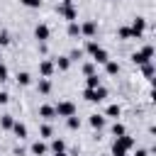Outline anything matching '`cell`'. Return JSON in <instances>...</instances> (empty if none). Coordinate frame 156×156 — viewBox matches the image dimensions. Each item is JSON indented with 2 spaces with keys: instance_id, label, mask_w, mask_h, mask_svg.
Instances as JSON below:
<instances>
[{
  "instance_id": "obj_7",
  "label": "cell",
  "mask_w": 156,
  "mask_h": 156,
  "mask_svg": "<svg viewBox=\"0 0 156 156\" xmlns=\"http://www.w3.org/2000/svg\"><path fill=\"white\" fill-rule=\"evenodd\" d=\"M54 71H56L54 61H49V58L39 61V76H41V78H51V76H54Z\"/></svg>"
},
{
  "instance_id": "obj_20",
  "label": "cell",
  "mask_w": 156,
  "mask_h": 156,
  "mask_svg": "<svg viewBox=\"0 0 156 156\" xmlns=\"http://www.w3.org/2000/svg\"><path fill=\"white\" fill-rule=\"evenodd\" d=\"M105 73H107V76H117V73H119V63H117V61H107V63H105Z\"/></svg>"
},
{
  "instance_id": "obj_37",
  "label": "cell",
  "mask_w": 156,
  "mask_h": 156,
  "mask_svg": "<svg viewBox=\"0 0 156 156\" xmlns=\"http://www.w3.org/2000/svg\"><path fill=\"white\" fill-rule=\"evenodd\" d=\"M112 156H127V151H122V149H112Z\"/></svg>"
},
{
  "instance_id": "obj_22",
  "label": "cell",
  "mask_w": 156,
  "mask_h": 156,
  "mask_svg": "<svg viewBox=\"0 0 156 156\" xmlns=\"http://www.w3.org/2000/svg\"><path fill=\"white\" fill-rule=\"evenodd\" d=\"M98 85H102V83H100V78H98V73L85 76V88H98Z\"/></svg>"
},
{
  "instance_id": "obj_4",
  "label": "cell",
  "mask_w": 156,
  "mask_h": 156,
  "mask_svg": "<svg viewBox=\"0 0 156 156\" xmlns=\"http://www.w3.org/2000/svg\"><path fill=\"white\" fill-rule=\"evenodd\" d=\"M56 12H58V17H63L66 22H76V20H78V10H76L73 5H56Z\"/></svg>"
},
{
  "instance_id": "obj_1",
  "label": "cell",
  "mask_w": 156,
  "mask_h": 156,
  "mask_svg": "<svg viewBox=\"0 0 156 156\" xmlns=\"http://www.w3.org/2000/svg\"><path fill=\"white\" fill-rule=\"evenodd\" d=\"M83 98H85L88 102H102V100L107 98V88H105V85H98V88H85V90H83Z\"/></svg>"
},
{
  "instance_id": "obj_39",
  "label": "cell",
  "mask_w": 156,
  "mask_h": 156,
  "mask_svg": "<svg viewBox=\"0 0 156 156\" xmlns=\"http://www.w3.org/2000/svg\"><path fill=\"white\" fill-rule=\"evenodd\" d=\"M61 5H73V0H61Z\"/></svg>"
},
{
  "instance_id": "obj_18",
  "label": "cell",
  "mask_w": 156,
  "mask_h": 156,
  "mask_svg": "<svg viewBox=\"0 0 156 156\" xmlns=\"http://www.w3.org/2000/svg\"><path fill=\"white\" fill-rule=\"evenodd\" d=\"M66 34H68L71 39L80 37V24H78V22H68V29H66Z\"/></svg>"
},
{
  "instance_id": "obj_9",
  "label": "cell",
  "mask_w": 156,
  "mask_h": 156,
  "mask_svg": "<svg viewBox=\"0 0 156 156\" xmlns=\"http://www.w3.org/2000/svg\"><path fill=\"white\" fill-rule=\"evenodd\" d=\"M90 56H93V63H102V66H105V63H107V61H110V56H107V51H105V49H102V46H100V49H98V51H93V54H90Z\"/></svg>"
},
{
  "instance_id": "obj_23",
  "label": "cell",
  "mask_w": 156,
  "mask_h": 156,
  "mask_svg": "<svg viewBox=\"0 0 156 156\" xmlns=\"http://www.w3.org/2000/svg\"><path fill=\"white\" fill-rule=\"evenodd\" d=\"M51 151H54V154L66 151V141H63V139H51Z\"/></svg>"
},
{
  "instance_id": "obj_21",
  "label": "cell",
  "mask_w": 156,
  "mask_h": 156,
  "mask_svg": "<svg viewBox=\"0 0 156 156\" xmlns=\"http://www.w3.org/2000/svg\"><path fill=\"white\" fill-rule=\"evenodd\" d=\"M12 124H15V117L12 115H0V127L2 129H12Z\"/></svg>"
},
{
  "instance_id": "obj_17",
  "label": "cell",
  "mask_w": 156,
  "mask_h": 156,
  "mask_svg": "<svg viewBox=\"0 0 156 156\" xmlns=\"http://www.w3.org/2000/svg\"><path fill=\"white\" fill-rule=\"evenodd\" d=\"M119 115H122V107H119L117 102H112V105H107V110H105V117H115V119H117Z\"/></svg>"
},
{
  "instance_id": "obj_5",
  "label": "cell",
  "mask_w": 156,
  "mask_h": 156,
  "mask_svg": "<svg viewBox=\"0 0 156 156\" xmlns=\"http://www.w3.org/2000/svg\"><path fill=\"white\" fill-rule=\"evenodd\" d=\"M49 37H51V29H49V24L39 22V24L34 27V39H37L39 44H46V41H49Z\"/></svg>"
},
{
  "instance_id": "obj_19",
  "label": "cell",
  "mask_w": 156,
  "mask_h": 156,
  "mask_svg": "<svg viewBox=\"0 0 156 156\" xmlns=\"http://www.w3.org/2000/svg\"><path fill=\"white\" fill-rule=\"evenodd\" d=\"M141 73H144V78H149V80L154 83V73H156V68H154V63H151V61L141 66Z\"/></svg>"
},
{
  "instance_id": "obj_3",
  "label": "cell",
  "mask_w": 156,
  "mask_h": 156,
  "mask_svg": "<svg viewBox=\"0 0 156 156\" xmlns=\"http://www.w3.org/2000/svg\"><path fill=\"white\" fill-rule=\"evenodd\" d=\"M54 112H56V117H71V115H76V105L71 100H61L58 105H54Z\"/></svg>"
},
{
  "instance_id": "obj_15",
  "label": "cell",
  "mask_w": 156,
  "mask_h": 156,
  "mask_svg": "<svg viewBox=\"0 0 156 156\" xmlns=\"http://www.w3.org/2000/svg\"><path fill=\"white\" fill-rule=\"evenodd\" d=\"M149 61H151V58H146L144 51H134V54H132V63H134V66H144V63H149Z\"/></svg>"
},
{
  "instance_id": "obj_14",
  "label": "cell",
  "mask_w": 156,
  "mask_h": 156,
  "mask_svg": "<svg viewBox=\"0 0 156 156\" xmlns=\"http://www.w3.org/2000/svg\"><path fill=\"white\" fill-rule=\"evenodd\" d=\"M10 132H15V136H17V139H24V136H27V124H22V122H15Z\"/></svg>"
},
{
  "instance_id": "obj_27",
  "label": "cell",
  "mask_w": 156,
  "mask_h": 156,
  "mask_svg": "<svg viewBox=\"0 0 156 156\" xmlns=\"http://www.w3.org/2000/svg\"><path fill=\"white\" fill-rule=\"evenodd\" d=\"M39 134H41V139H51V134H54L51 124H41V127H39Z\"/></svg>"
},
{
  "instance_id": "obj_26",
  "label": "cell",
  "mask_w": 156,
  "mask_h": 156,
  "mask_svg": "<svg viewBox=\"0 0 156 156\" xmlns=\"http://www.w3.org/2000/svg\"><path fill=\"white\" fill-rule=\"evenodd\" d=\"M66 124H68V129H80V119H78L76 115H71V117H66Z\"/></svg>"
},
{
  "instance_id": "obj_36",
  "label": "cell",
  "mask_w": 156,
  "mask_h": 156,
  "mask_svg": "<svg viewBox=\"0 0 156 156\" xmlns=\"http://www.w3.org/2000/svg\"><path fill=\"white\" fill-rule=\"evenodd\" d=\"M7 102H10V93L0 90V105H7Z\"/></svg>"
},
{
  "instance_id": "obj_11",
  "label": "cell",
  "mask_w": 156,
  "mask_h": 156,
  "mask_svg": "<svg viewBox=\"0 0 156 156\" xmlns=\"http://www.w3.org/2000/svg\"><path fill=\"white\" fill-rule=\"evenodd\" d=\"M29 151H32V154H34V156H44V154H46V151H49V146H46V144H44V141H41V139H39V141H34V144H32V146H29Z\"/></svg>"
},
{
  "instance_id": "obj_35",
  "label": "cell",
  "mask_w": 156,
  "mask_h": 156,
  "mask_svg": "<svg viewBox=\"0 0 156 156\" xmlns=\"http://www.w3.org/2000/svg\"><path fill=\"white\" fill-rule=\"evenodd\" d=\"M141 51H144V56H146V58H154V46H151V44H146Z\"/></svg>"
},
{
  "instance_id": "obj_2",
  "label": "cell",
  "mask_w": 156,
  "mask_h": 156,
  "mask_svg": "<svg viewBox=\"0 0 156 156\" xmlns=\"http://www.w3.org/2000/svg\"><path fill=\"white\" fill-rule=\"evenodd\" d=\"M134 144H136V141H134V136H129V134L124 132V134L115 136V141H112V149H122V151H127V154H129V151L134 149Z\"/></svg>"
},
{
  "instance_id": "obj_13",
  "label": "cell",
  "mask_w": 156,
  "mask_h": 156,
  "mask_svg": "<svg viewBox=\"0 0 156 156\" xmlns=\"http://www.w3.org/2000/svg\"><path fill=\"white\" fill-rule=\"evenodd\" d=\"M37 90H39L41 95H49V93H51V80H49V78H39Z\"/></svg>"
},
{
  "instance_id": "obj_12",
  "label": "cell",
  "mask_w": 156,
  "mask_h": 156,
  "mask_svg": "<svg viewBox=\"0 0 156 156\" xmlns=\"http://www.w3.org/2000/svg\"><path fill=\"white\" fill-rule=\"evenodd\" d=\"M39 117H44L46 122H49V119H54V117H56L54 105H41V107H39Z\"/></svg>"
},
{
  "instance_id": "obj_10",
  "label": "cell",
  "mask_w": 156,
  "mask_h": 156,
  "mask_svg": "<svg viewBox=\"0 0 156 156\" xmlns=\"http://www.w3.org/2000/svg\"><path fill=\"white\" fill-rule=\"evenodd\" d=\"M88 122H90V127H93V129H102L107 119H105V115H98V112H95V115H90V119H88Z\"/></svg>"
},
{
  "instance_id": "obj_32",
  "label": "cell",
  "mask_w": 156,
  "mask_h": 156,
  "mask_svg": "<svg viewBox=\"0 0 156 156\" xmlns=\"http://www.w3.org/2000/svg\"><path fill=\"white\" fill-rule=\"evenodd\" d=\"M7 44H10V34H7L5 29H0V49H2V46H7Z\"/></svg>"
},
{
  "instance_id": "obj_25",
  "label": "cell",
  "mask_w": 156,
  "mask_h": 156,
  "mask_svg": "<svg viewBox=\"0 0 156 156\" xmlns=\"http://www.w3.org/2000/svg\"><path fill=\"white\" fill-rule=\"evenodd\" d=\"M117 37H119L122 41H127V39H132V29H129V27H119V29H117Z\"/></svg>"
},
{
  "instance_id": "obj_24",
  "label": "cell",
  "mask_w": 156,
  "mask_h": 156,
  "mask_svg": "<svg viewBox=\"0 0 156 156\" xmlns=\"http://www.w3.org/2000/svg\"><path fill=\"white\" fill-rule=\"evenodd\" d=\"M29 83H32V76H29L27 71L17 73V85H29Z\"/></svg>"
},
{
  "instance_id": "obj_38",
  "label": "cell",
  "mask_w": 156,
  "mask_h": 156,
  "mask_svg": "<svg viewBox=\"0 0 156 156\" xmlns=\"http://www.w3.org/2000/svg\"><path fill=\"white\" fill-rule=\"evenodd\" d=\"M134 156H149V151H146V149H136V154H134Z\"/></svg>"
},
{
  "instance_id": "obj_29",
  "label": "cell",
  "mask_w": 156,
  "mask_h": 156,
  "mask_svg": "<svg viewBox=\"0 0 156 156\" xmlns=\"http://www.w3.org/2000/svg\"><path fill=\"white\" fill-rule=\"evenodd\" d=\"M24 7H32V10H37V7H41V0H20Z\"/></svg>"
},
{
  "instance_id": "obj_40",
  "label": "cell",
  "mask_w": 156,
  "mask_h": 156,
  "mask_svg": "<svg viewBox=\"0 0 156 156\" xmlns=\"http://www.w3.org/2000/svg\"><path fill=\"white\" fill-rule=\"evenodd\" d=\"M0 58H2V56H0Z\"/></svg>"
},
{
  "instance_id": "obj_6",
  "label": "cell",
  "mask_w": 156,
  "mask_h": 156,
  "mask_svg": "<svg viewBox=\"0 0 156 156\" xmlns=\"http://www.w3.org/2000/svg\"><path fill=\"white\" fill-rule=\"evenodd\" d=\"M132 39H141L144 37V29H146V20L144 17H134V22H132Z\"/></svg>"
},
{
  "instance_id": "obj_28",
  "label": "cell",
  "mask_w": 156,
  "mask_h": 156,
  "mask_svg": "<svg viewBox=\"0 0 156 156\" xmlns=\"http://www.w3.org/2000/svg\"><path fill=\"white\" fill-rule=\"evenodd\" d=\"M124 132H127V129H124L122 122H115V124H112V136H119V134H124Z\"/></svg>"
},
{
  "instance_id": "obj_16",
  "label": "cell",
  "mask_w": 156,
  "mask_h": 156,
  "mask_svg": "<svg viewBox=\"0 0 156 156\" xmlns=\"http://www.w3.org/2000/svg\"><path fill=\"white\" fill-rule=\"evenodd\" d=\"M54 66H56L58 71H68V68H71V58H68V56H58V58L54 61Z\"/></svg>"
},
{
  "instance_id": "obj_34",
  "label": "cell",
  "mask_w": 156,
  "mask_h": 156,
  "mask_svg": "<svg viewBox=\"0 0 156 156\" xmlns=\"http://www.w3.org/2000/svg\"><path fill=\"white\" fill-rule=\"evenodd\" d=\"M80 56H83V51H80V49H73V51L68 54V58H71V61H78Z\"/></svg>"
},
{
  "instance_id": "obj_30",
  "label": "cell",
  "mask_w": 156,
  "mask_h": 156,
  "mask_svg": "<svg viewBox=\"0 0 156 156\" xmlns=\"http://www.w3.org/2000/svg\"><path fill=\"white\" fill-rule=\"evenodd\" d=\"M98 49H100V44H98V41H93V39H88V44H85V51H88V54H93V51H98Z\"/></svg>"
},
{
  "instance_id": "obj_8",
  "label": "cell",
  "mask_w": 156,
  "mask_h": 156,
  "mask_svg": "<svg viewBox=\"0 0 156 156\" xmlns=\"http://www.w3.org/2000/svg\"><path fill=\"white\" fill-rule=\"evenodd\" d=\"M95 32H98V22L95 20H88V22L80 24V34L83 37H95Z\"/></svg>"
},
{
  "instance_id": "obj_33",
  "label": "cell",
  "mask_w": 156,
  "mask_h": 156,
  "mask_svg": "<svg viewBox=\"0 0 156 156\" xmlns=\"http://www.w3.org/2000/svg\"><path fill=\"white\" fill-rule=\"evenodd\" d=\"M7 73H10V71H7V66L0 61V83H5V80H7Z\"/></svg>"
},
{
  "instance_id": "obj_31",
  "label": "cell",
  "mask_w": 156,
  "mask_h": 156,
  "mask_svg": "<svg viewBox=\"0 0 156 156\" xmlns=\"http://www.w3.org/2000/svg\"><path fill=\"white\" fill-rule=\"evenodd\" d=\"M83 73H85V76H93V73H95V63H93V61L83 63Z\"/></svg>"
}]
</instances>
